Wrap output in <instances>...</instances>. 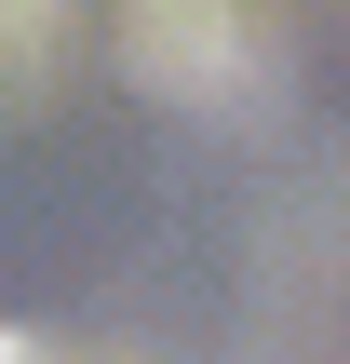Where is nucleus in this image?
Returning <instances> with one entry per match:
<instances>
[{
	"mask_svg": "<svg viewBox=\"0 0 350 364\" xmlns=\"http://www.w3.org/2000/svg\"><path fill=\"white\" fill-rule=\"evenodd\" d=\"M121 68L175 108L202 95H243L256 81V14L243 0H121Z\"/></svg>",
	"mask_w": 350,
	"mask_h": 364,
	"instance_id": "obj_1",
	"label": "nucleus"
},
{
	"mask_svg": "<svg viewBox=\"0 0 350 364\" xmlns=\"http://www.w3.org/2000/svg\"><path fill=\"white\" fill-rule=\"evenodd\" d=\"M0 364H135V351H54V338H0Z\"/></svg>",
	"mask_w": 350,
	"mask_h": 364,
	"instance_id": "obj_2",
	"label": "nucleus"
}]
</instances>
